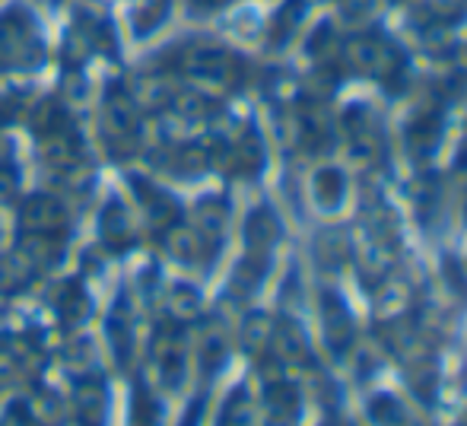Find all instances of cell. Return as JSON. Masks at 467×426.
<instances>
[{
	"label": "cell",
	"instance_id": "6da1fadb",
	"mask_svg": "<svg viewBox=\"0 0 467 426\" xmlns=\"http://www.w3.org/2000/svg\"><path fill=\"white\" fill-rule=\"evenodd\" d=\"M29 51H38L36 19L23 6H10L0 16V68L10 64H26Z\"/></svg>",
	"mask_w": 467,
	"mask_h": 426
},
{
	"label": "cell",
	"instance_id": "7a4b0ae2",
	"mask_svg": "<svg viewBox=\"0 0 467 426\" xmlns=\"http://www.w3.org/2000/svg\"><path fill=\"white\" fill-rule=\"evenodd\" d=\"M102 134L109 137V143L124 153V150L134 143L137 137V102L130 93L115 89V93L105 99V118H102Z\"/></svg>",
	"mask_w": 467,
	"mask_h": 426
},
{
	"label": "cell",
	"instance_id": "3957f363",
	"mask_svg": "<svg viewBox=\"0 0 467 426\" xmlns=\"http://www.w3.org/2000/svg\"><path fill=\"white\" fill-rule=\"evenodd\" d=\"M19 216H23V229L29 235H55L67 226V213H64L61 201L45 198V194L26 201Z\"/></svg>",
	"mask_w": 467,
	"mask_h": 426
},
{
	"label": "cell",
	"instance_id": "277c9868",
	"mask_svg": "<svg viewBox=\"0 0 467 426\" xmlns=\"http://www.w3.org/2000/svg\"><path fill=\"white\" fill-rule=\"evenodd\" d=\"M77 417L80 426H102L105 421V385L99 379H87L77 389Z\"/></svg>",
	"mask_w": 467,
	"mask_h": 426
},
{
	"label": "cell",
	"instance_id": "5b68a950",
	"mask_svg": "<svg viewBox=\"0 0 467 426\" xmlns=\"http://www.w3.org/2000/svg\"><path fill=\"white\" fill-rule=\"evenodd\" d=\"M226 68V55L216 48H191L185 55V70L194 77H220Z\"/></svg>",
	"mask_w": 467,
	"mask_h": 426
},
{
	"label": "cell",
	"instance_id": "8992f818",
	"mask_svg": "<svg viewBox=\"0 0 467 426\" xmlns=\"http://www.w3.org/2000/svg\"><path fill=\"white\" fill-rule=\"evenodd\" d=\"M102 239L111 245H124L130 239V223L121 204H109V211L102 213Z\"/></svg>",
	"mask_w": 467,
	"mask_h": 426
},
{
	"label": "cell",
	"instance_id": "52a82bcc",
	"mask_svg": "<svg viewBox=\"0 0 467 426\" xmlns=\"http://www.w3.org/2000/svg\"><path fill=\"white\" fill-rule=\"evenodd\" d=\"M134 185H137V192H140V201H143V207H147V213L153 216V223H160V226H162V223L175 220V213H179V211H175V204L166 198V194L153 192V188H147L143 182H134Z\"/></svg>",
	"mask_w": 467,
	"mask_h": 426
},
{
	"label": "cell",
	"instance_id": "ba28073f",
	"mask_svg": "<svg viewBox=\"0 0 467 426\" xmlns=\"http://www.w3.org/2000/svg\"><path fill=\"white\" fill-rule=\"evenodd\" d=\"M57 312H61L67 321H80L83 316L89 312V303L87 296H83V290L77 284H67L64 286V293L57 296Z\"/></svg>",
	"mask_w": 467,
	"mask_h": 426
},
{
	"label": "cell",
	"instance_id": "9c48e42d",
	"mask_svg": "<svg viewBox=\"0 0 467 426\" xmlns=\"http://www.w3.org/2000/svg\"><path fill=\"white\" fill-rule=\"evenodd\" d=\"M169 0H140V4L134 6V19H137V29L147 32L153 29V26H160L162 13H166Z\"/></svg>",
	"mask_w": 467,
	"mask_h": 426
},
{
	"label": "cell",
	"instance_id": "30bf717a",
	"mask_svg": "<svg viewBox=\"0 0 467 426\" xmlns=\"http://www.w3.org/2000/svg\"><path fill=\"white\" fill-rule=\"evenodd\" d=\"M274 235H277V223H274V216L267 211L254 213L252 220H248V242H252V245H267Z\"/></svg>",
	"mask_w": 467,
	"mask_h": 426
},
{
	"label": "cell",
	"instance_id": "8fae6325",
	"mask_svg": "<svg viewBox=\"0 0 467 426\" xmlns=\"http://www.w3.org/2000/svg\"><path fill=\"white\" fill-rule=\"evenodd\" d=\"M109 338H111V347H115V353H118V359L121 363H128V350H130V327L124 325L118 316H111L109 321Z\"/></svg>",
	"mask_w": 467,
	"mask_h": 426
},
{
	"label": "cell",
	"instance_id": "7c38bea8",
	"mask_svg": "<svg viewBox=\"0 0 467 426\" xmlns=\"http://www.w3.org/2000/svg\"><path fill=\"white\" fill-rule=\"evenodd\" d=\"M169 248H172L179 258H194L197 255V235L191 233V229H175V233L169 235Z\"/></svg>",
	"mask_w": 467,
	"mask_h": 426
},
{
	"label": "cell",
	"instance_id": "4fadbf2b",
	"mask_svg": "<svg viewBox=\"0 0 467 426\" xmlns=\"http://www.w3.org/2000/svg\"><path fill=\"white\" fill-rule=\"evenodd\" d=\"M134 426H156V404L150 401L147 391H137V401H134Z\"/></svg>",
	"mask_w": 467,
	"mask_h": 426
},
{
	"label": "cell",
	"instance_id": "5bb4252c",
	"mask_svg": "<svg viewBox=\"0 0 467 426\" xmlns=\"http://www.w3.org/2000/svg\"><path fill=\"white\" fill-rule=\"evenodd\" d=\"M369 410H372V417H375V421H379L381 426H394V423L400 421V410H398V404H394V401H388V398H381V401H375Z\"/></svg>",
	"mask_w": 467,
	"mask_h": 426
},
{
	"label": "cell",
	"instance_id": "9a60e30c",
	"mask_svg": "<svg viewBox=\"0 0 467 426\" xmlns=\"http://www.w3.org/2000/svg\"><path fill=\"white\" fill-rule=\"evenodd\" d=\"M226 426H248V401L242 395H233L226 404Z\"/></svg>",
	"mask_w": 467,
	"mask_h": 426
},
{
	"label": "cell",
	"instance_id": "2e32d148",
	"mask_svg": "<svg viewBox=\"0 0 467 426\" xmlns=\"http://www.w3.org/2000/svg\"><path fill=\"white\" fill-rule=\"evenodd\" d=\"M197 309V296L191 290H175V312L182 316H191Z\"/></svg>",
	"mask_w": 467,
	"mask_h": 426
},
{
	"label": "cell",
	"instance_id": "e0dca14e",
	"mask_svg": "<svg viewBox=\"0 0 467 426\" xmlns=\"http://www.w3.org/2000/svg\"><path fill=\"white\" fill-rule=\"evenodd\" d=\"M197 417H201V404H197V408L191 410V417H188V421H185V426H197Z\"/></svg>",
	"mask_w": 467,
	"mask_h": 426
},
{
	"label": "cell",
	"instance_id": "ac0fdd59",
	"mask_svg": "<svg viewBox=\"0 0 467 426\" xmlns=\"http://www.w3.org/2000/svg\"><path fill=\"white\" fill-rule=\"evenodd\" d=\"M191 4H201V6H216V4H223V0H191Z\"/></svg>",
	"mask_w": 467,
	"mask_h": 426
}]
</instances>
